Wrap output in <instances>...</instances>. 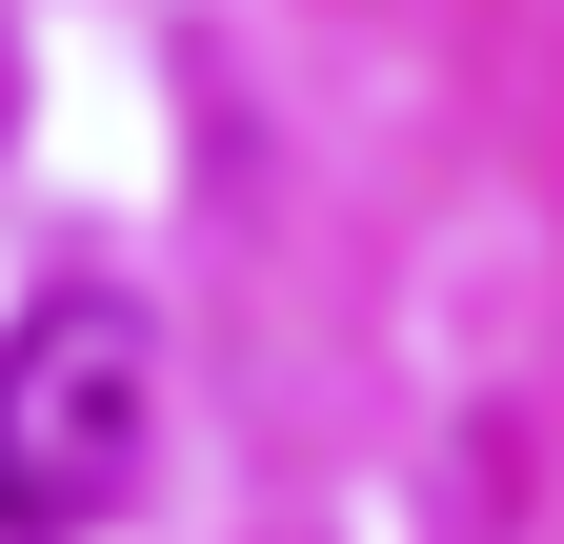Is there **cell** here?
Instances as JSON below:
<instances>
[{"label": "cell", "instance_id": "1", "mask_svg": "<svg viewBox=\"0 0 564 544\" xmlns=\"http://www.w3.org/2000/svg\"><path fill=\"white\" fill-rule=\"evenodd\" d=\"M141 444H162V344H141V303L61 283L0 323V544H82L121 524Z\"/></svg>", "mask_w": 564, "mask_h": 544}]
</instances>
